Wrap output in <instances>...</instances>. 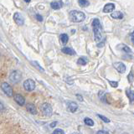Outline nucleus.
I'll return each mask as SVG.
<instances>
[{"label": "nucleus", "mask_w": 134, "mask_h": 134, "mask_svg": "<svg viewBox=\"0 0 134 134\" xmlns=\"http://www.w3.org/2000/svg\"><path fill=\"white\" fill-rule=\"evenodd\" d=\"M108 82L110 83V85L112 86V87H114V88H116V87H117L118 86V82L117 81H108Z\"/></svg>", "instance_id": "bb28decb"}, {"label": "nucleus", "mask_w": 134, "mask_h": 134, "mask_svg": "<svg viewBox=\"0 0 134 134\" xmlns=\"http://www.w3.org/2000/svg\"><path fill=\"white\" fill-rule=\"evenodd\" d=\"M70 19L72 22L81 23L86 19V15L83 12L79 10H72L70 12Z\"/></svg>", "instance_id": "f03ea898"}, {"label": "nucleus", "mask_w": 134, "mask_h": 134, "mask_svg": "<svg viewBox=\"0 0 134 134\" xmlns=\"http://www.w3.org/2000/svg\"><path fill=\"white\" fill-rule=\"evenodd\" d=\"M36 19L38 21H40V22H42V21H43V17L40 14H36Z\"/></svg>", "instance_id": "c85d7f7f"}, {"label": "nucleus", "mask_w": 134, "mask_h": 134, "mask_svg": "<svg viewBox=\"0 0 134 134\" xmlns=\"http://www.w3.org/2000/svg\"><path fill=\"white\" fill-rule=\"evenodd\" d=\"M24 88L27 91H32L35 88V82L32 79H28L24 82Z\"/></svg>", "instance_id": "423d86ee"}, {"label": "nucleus", "mask_w": 134, "mask_h": 134, "mask_svg": "<svg viewBox=\"0 0 134 134\" xmlns=\"http://www.w3.org/2000/svg\"><path fill=\"white\" fill-rule=\"evenodd\" d=\"M31 63H32V65L35 67V68H37L38 70H39L40 71H42V72H44V70L42 68V67L40 65V64L38 63L37 61H31Z\"/></svg>", "instance_id": "5701e85b"}, {"label": "nucleus", "mask_w": 134, "mask_h": 134, "mask_svg": "<svg viewBox=\"0 0 134 134\" xmlns=\"http://www.w3.org/2000/svg\"><path fill=\"white\" fill-rule=\"evenodd\" d=\"M78 3H79V5L82 8H86L87 6H89V4H90V2L87 1V0H78Z\"/></svg>", "instance_id": "412c9836"}, {"label": "nucleus", "mask_w": 134, "mask_h": 134, "mask_svg": "<svg viewBox=\"0 0 134 134\" xmlns=\"http://www.w3.org/2000/svg\"><path fill=\"white\" fill-rule=\"evenodd\" d=\"M24 1L25 3H29V2L31 1V0H24Z\"/></svg>", "instance_id": "72a5a7b5"}, {"label": "nucleus", "mask_w": 134, "mask_h": 134, "mask_svg": "<svg viewBox=\"0 0 134 134\" xmlns=\"http://www.w3.org/2000/svg\"><path fill=\"white\" fill-rule=\"evenodd\" d=\"M3 110H4V107H3V105L0 102V111H3Z\"/></svg>", "instance_id": "473e14b6"}, {"label": "nucleus", "mask_w": 134, "mask_h": 134, "mask_svg": "<svg viewBox=\"0 0 134 134\" xmlns=\"http://www.w3.org/2000/svg\"><path fill=\"white\" fill-rule=\"evenodd\" d=\"M84 122H85L86 125L89 126V127L94 126V121L91 118H90V117H85V119H84Z\"/></svg>", "instance_id": "6ab92c4d"}, {"label": "nucleus", "mask_w": 134, "mask_h": 134, "mask_svg": "<svg viewBox=\"0 0 134 134\" xmlns=\"http://www.w3.org/2000/svg\"><path fill=\"white\" fill-rule=\"evenodd\" d=\"M63 6V3L61 1H58V2H52L50 3V7H51L54 10H57V9H60Z\"/></svg>", "instance_id": "ddd939ff"}, {"label": "nucleus", "mask_w": 134, "mask_h": 134, "mask_svg": "<svg viewBox=\"0 0 134 134\" xmlns=\"http://www.w3.org/2000/svg\"><path fill=\"white\" fill-rule=\"evenodd\" d=\"M92 28H93V33L95 40L96 43H100L102 40V25H100V20L98 19H95L92 21Z\"/></svg>", "instance_id": "f257e3e1"}, {"label": "nucleus", "mask_w": 134, "mask_h": 134, "mask_svg": "<svg viewBox=\"0 0 134 134\" xmlns=\"http://www.w3.org/2000/svg\"><path fill=\"white\" fill-rule=\"evenodd\" d=\"M130 37H131V41H132V43L133 44L134 43V41H133V33L132 32L131 34H130Z\"/></svg>", "instance_id": "2f4dec72"}, {"label": "nucleus", "mask_w": 134, "mask_h": 134, "mask_svg": "<svg viewBox=\"0 0 134 134\" xmlns=\"http://www.w3.org/2000/svg\"><path fill=\"white\" fill-rule=\"evenodd\" d=\"M96 134H109V132L105 131V130H100V131H98L97 132H96Z\"/></svg>", "instance_id": "cd10ccee"}, {"label": "nucleus", "mask_w": 134, "mask_h": 134, "mask_svg": "<svg viewBox=\"0 0 134 134\" xmlns=\"http://www.w3.org/2000/svg\"><path fill=\"white\" fill-rule=\"evenodd\" d=\"M14 98L15 102L18 103L19 106H24V105L25 104V99H24V97L22 95H20V94H15L14 96Z\"/></svg>", "instance_id": "1a4fd4ad"}, {"label": "nucleus", "mask_w": 134, "mask_h": 134, "mask_svg": "<svg viewBox=\"0 0 134 134\" xmlns=\"http://www.w3.org/2000/svg\"><path fill=\"white\" fill-rule=\"evenodd\" d=\"M14 20L16 23V24L19 25V26H21V25H23L24 24V17H23V15H21L19 13H15L14 15Z\"/></svg>", "instance_id": "0eeeda50"}, {"label": "nucleus", "mask_w": 134, "mask_h": 134, "mask_svg": "<svg viewBox=\"0 0 134 134\" xmlns=\"http://www.w3.org/2000/svg\"><path fill=\"white\" fill-rule=\"evenodd\" d=\"M111 18L116 19H121L123 18L122 13H121L120 11H115V12L111 13Z\"/></svg>", "instance_id": "4468645a"}, {"label": "nucleus", "mask_w": 134, "mask_h": 134, "mask_svg": "<svg viewBox=\"0 0 134 134\" xmlns=\"http://www.w3.org/2000/svg\"><path fill=\"white\" fill-rule=\"evenodd\" d=\"M60 41L62 44H65L67 42H68V40H69V37L68 35H66V34H62V35H60Z\"/></svg>", "instance_id": "aec40b11"}, {"label": "nucleus", "mask_w": 134, "mask_h": 134, "mask_svg": "<svg viewBox=\"0 0 134 134\" xmlns=\"http://www.w3.org/2000/svg\"><path fill=\"white\" fill-rule=\"evenodd\" d=\"M113 65H114L115 69L121 74H123L126 71V65L122 62H116V63H114Z\"/></svg>", "instance_id": "6e6552de"}, {"label": "nucleus", "mask_w": 134, "mask_h": 134, "mask_svg": "<svg viewBox=\"0 0 134 134\" xmlns=\"http://www.w3.org/2000/svg\"><path fill=\"white\" fill-rule=\"evenodd\" d=\"M118 49H120L121 50H122L123 52H126V53H127V54H130V53L132 52L131 49H130L127 45L123 44H119V46H118Z\"/></svg>", "instance_id": "dca6fc26"}, {"label": "nucleus", "mask_w": 134, "mask_h": 134, "mask_svg": "<svg viewBox=\"0 0 134 134\" xmlns=\"http://www.w3.org/2000/svg\"><path fill=\"white\" fill-rule=\"evenodd\" d=\"M67 106H68V110L70 112H75L78 109V105L75 102H69Z\"/></svg>", "instance_id": "9d476101"}, {"label": "nucleus", "mask_w": 134, "mask_h": 134, "mask_svg": "<svg viewBox=\"0 0 134 134\" xmlns=\"http://www.w3.org/2000/svg\"><path fill=\"white\" fill-rule=\"evenodd\" d=\"M76 97L78 98V100H81V102H82V100H83V97H82V96H81V95L77 94V95H76Z\"/></svg>", "instance_id": "c756f323"}, {"label": "nucleus", "mask_w": 134, "mask_h": 134, "mask_svg": "<svg viewBox=\"0 0 134 134\" xmlns=\"http://www.w3.org/2000/svg\"><path fill=\"white\" fill-rule=\"evenodd\" d=\"M87 62H88L87 58L85 57V56H83V57H80V58L78 59L77 64L80 65H86L87 64Z\"/></svg>", "instance_id": "f3484780"}, {"label": "nucleus", "mask_w": 134, "mask_h": 134, "mask_svg": "<svg viewBox=\"0 0 134 134\" xmlns=\"http://www.w3.org/2000/svg\"><path fill=\"white\" fill-rule=\"evenodd\" d=\"M1 89L8 96H13V95H14L13 88L11 87L9 84H8L7 82H3L1 84Z\"/></svg>", "instance_id": "39448f33"}, {"label": "nucleus", "mask_w": 134, "mask_h": 134, "mask_svg": "<svg viewBox=\"0 0 134 134\" xmlns=\"http://www.w3.org/2000/svg\"><path fill=\"white\" fill-rule=\"evenodd\" d=\"M61 51L66 54H69V55H74V54H75V50L72 49L71 48H69V47H64L61 49Z\"/></svg>", "instance_id": "2eb2a0df"}, {"label": "nucleus", "mask_w": 134, "mask_h": 134, "mask_svg": "<svg viewBox=\"0 0 134 134\" xmlns=\"http://www.w3.org/2000/svg\"><path fill=\"white\" fill-rule=\"evenodd\" d=\"M98 96H99V98L102 100V102H107V95H106V93H105L104 91H99Z\"/></svg>", "instance_id": "4be33fe9"}, {"label": "nucleus", "mask_w": 134, "mask_h": 134, "mask_svg": "<svg viewBox=\"0 0 134 134\" xmlns=\"http://www.w3.org/2000/svg\"><path fill=\"white\" fill-rule=\"evenodd\" d=\"M98 116V117H99V118H100V119H102L103 121H104V122H110V120H109L108 118H107V117H106V116H102V115H100V114H98L97 115Z\"/></svg>", "instance_id": "b1692460"}, {"label": "nucleus", "mask_w": 134, "mask_h": 134, "mask_svg": "<svg viewBox=\"0 0 134 134\" xmlns=\"http://www.w3.org/2000/svg\"><path fill=\"white\" fill-rule=\"evenodd\" d=\"M53 134H65V132L63 131L62 129H59V128H57V129H55L54 131L53 132Z\"/></svg>", "instance_id": "a878e982"}, {"label": "nucleus", "mask_w": 134, "mask_h": 134, "mask_svg": "<svg viewBox=\"0 0 134 134\" xmlns=\"http://www.w3.org/2000/svg\"><path fill=\"white\" fill-rule=\"evenodd\" d=\"M40 110L42 112H43V114L44 116H50L52 115V112H53L52 107L50 106L49 103H43L42 104L41 107H40Z\"/></svg>", "instance_id": "20e7f679"}, {"label": "nucleus", "mask_w": 134, "mask_h": 134, "mask_svg": "<svg viewBox=\"0 0 134 134\" xmlns=\"http://www.w3.org/2000/svg\"><path fill=\"white\" fill-rule=\"evenodd\" d=\"M21 79H22V74L19 70H14L9 75V81L13 84L19 83L21 81Z\"/></svg>", "instance_id": "7ed1b4c3"}, {"label": "nucleus", "mask_w": 134, "mask_h": 134, "mask_svg": "<svg viewBox=\"0 0 134 134\" xmlns=\"http://www.w3.org/2000/svg\"><path fill=\"white\" fill-rule=\"evenodd\" d=\"M115 9V4L114 3H107L103 8L104 13H111Z\"/></svg>", "instance_id": "f8f14e48"}, {"label": "nucleus", "mask_w": 134, "mask_h": 134, "mask_svg": "<svg viewBox=\"0 0 134 134\" xmlns=\"http://www.w3.org/2000/svg\"><path fill=\"white\" fill-rule=\"evenodd\" d=\"M127 95L128 96V98L130 99V102H131V103H132L133 100H134V93H133V91L131 90V89L127 90Z\"/></svg>", "instance_id": "a211bd4d"}, {"label": "nucleus", "mask_w": 134, "mask_h": 134, "mask_svg": "<svg viewBox=\"0 0 134 134\" xmlns=\"http://www.w3.org/2000/svg\"><path fill=\"white\" fill-rule=\"evenodd\" d=\"M127 79H128V81L130 83H132L133 82V73H132V70L130 72V74L128 75V76H127Z\"/></svg>", "instance_id": "393cba45"}, {"label": "nucleus", "mask_w": 134, "mask_h": 134, "mask_svg": "<svg viewBox=\"0 0 134 134\" xmlns=\"http://www.w3.org/2000/svg\"><path fill=\"white\" fill-rule=\"evenodd\" d=\"M26 108H27V111L31 113L32 115H36L37 114V110H36V107L34 104L32 103H28L27 106H26Z\"/></svg>", "instance_id": "9b49d317"}, {"label": "nucleus", "mask_w": 134, "mask_h": 134, "mask_svg": "<svg viewBox=\"0 0 134 134\" xmlns=\"http://www.w3.org/2000/svg\"><path fill=\"white\" fill-rule=\"evenodd\" d=\"M57 125V121H54L51 124H50V127H54Z\"/></svg>", "instance_id": "7c9ffc66"}]
</instances>
